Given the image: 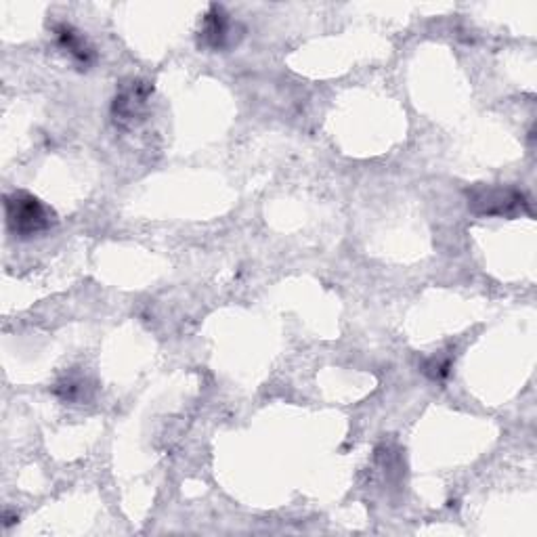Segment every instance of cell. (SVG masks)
<instances>
[{
	"label": "cell",
	"mask_w": 537,
	"mask_h": 537,
	"mask_svg": "<svg viewBox=\"0 0 537 537\" xmlns=\"http://www.w3.org/2000/svg\"><path fill=\"white\" fill-rule=\"evenodd\" d=\"M5 219L15 238L30 240L53 227V212L32 193L13 191L5 196Z\"/></svg>",
	"instance_id": "cell-1"
},
{
	"label": "cell",
	"mask_w": 537,
	"mask_h": 537,
	"mask_svg": "<svg viewBox=\"0 0 537 537\" xmlns=\"http://www.w3.org/2000/svg\"><path fill=\"white\" fill-rule=\"evenodd\" d=\"M152 93H154V87L147 80L135 78L131 82H124L112 103L114 122L122 128H128V126H135L139 120H143Z\"/></svg>",
	"instance_id": "cell-2"
},
{
	"label": "cell",
	"mask_w": 537,
	"mask_h": 537,
	"mask_svg": "<svg viewBox=\"0 0 537 537\" xmlns=\"http://www.w3.org/2000/svg\"><path fill=\"white\" fill-rule=\"evenodd\" d=\"M470 208L487 217H510L527 206L525 196L514 187H477L470 193Z\"/></svg>",
	"instance_id": "cell-3"
},
{
	"label": "cell",
	"mask_w": 537,
	"mask_h": 537,
	"mask_svg": "<svg viewBox=\"0 0 537 537\" xmlns=\"http://www.w3.org/2000/svg\"><path fill=\"white\" fill-rule=\"evenodd\" d=\"M233 30H235V26L231 21V15L223 7L212 5L208 9V13L204 15V21H202L200 47H206L210 51L229 49L235 42Z\"/></svg>",
	"instance_id": "cell-4"
},
{
	"label": "cell",
	"mask_w": 537,
	"mask_h": 537,
	"mask_svg": "<svg viewBox=\"0 0 537 537\" xmlns=\"http://www.w3.org/2000/svg\"><path fill=\"white\" fill-rule=\"evenodd\" d=\"M53 34L57 45L70 53V57L78 63L82 68H91L95 63V49L89 45V40L82 36V32H78L74 26L70 24H55L53 26Z\"/></svg>",
	"instance_id": "cell-5"
},
{
	"label": "cell",
	"mask_w": 537,
	"mask_h": 537,
	"mask_svg": "<svg viewBox=\"0 0 537 537\" xmlns=\"http://www.w3.org/2000/svg\"><path fill=\"white\" fill-rule=\"evenodd\" d=\"M87 389L89 386L82 378H66L55 386V395L63 401H80L87 397Z\"/></svg>",
	"instance_id": "cell-6"
},
{
	"label": "cell",
	"mask_w": 537,
	"mask_h": 537,
	"mask_svg": "<svg viewBox=\"0 0 537 537\" xmlns=\"http://www.w3.org/2000/svg\"><path fill=\"white\" fill-rule=\"evenodd\" d=\"M449 370H451V359H447V357H433L431 361L424 363V372L433 380L447 378Z\"/></svg>",
	"instance_id": "cell-7"
}]
</instances>
